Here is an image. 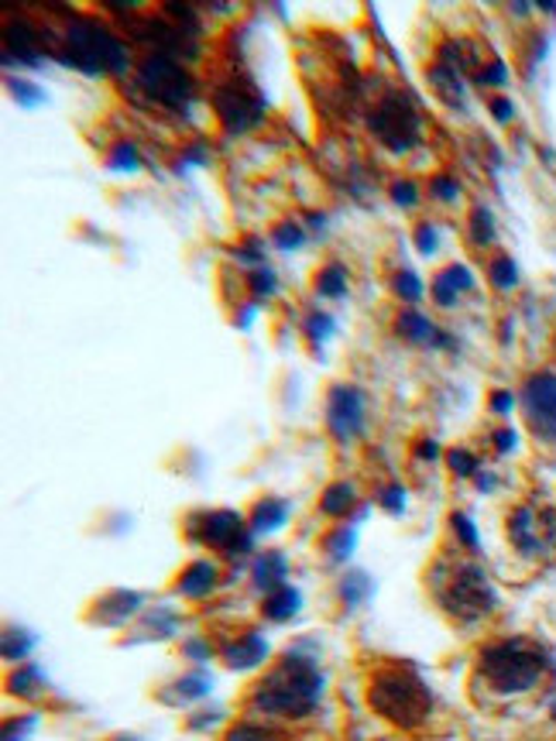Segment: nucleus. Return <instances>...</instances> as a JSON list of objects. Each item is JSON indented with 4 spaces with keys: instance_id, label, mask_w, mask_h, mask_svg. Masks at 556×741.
<instances>
[{
    "instance_id": "f3484780",
    "label": "nucleus",
    "mask_w": 556,
    "mask_h": 741,
    "mask_svg": "<svg viewBox=\"0 0 556 741\" xmlns=\"http://www.w3.org/2000/svg\"><path fill=\"white\" fill-rule=\"evenodd\" d=\"M251 576H254V587H258V591L272 594V591L285 587L288 563H285V557H282V553H275V549H269V553H264V557H258V563H254Z\"/></svg>"
},
{
    "instance_id": "a878e982",
    "label": "nucleus",
    "mask_w": 556,
    "mask_h": 741,
    "mask_svg": "<svg viewBox=\"0 0 556 741\" xmlns=\"http://www.w3.org/2000/svg\"><path fill=\"white\" fill-rule=\"evenodd\" d=\"M392 292L399 295L402 302H419L422 299V282H419V274L416 271H409V268H402V271H395V279H392Z\"/></svg>"
},
{
    "instance_id": "a18cd8bd",
    "label": "nucleus",
    "mask_w": 556,
    "mask_h": 741,
    "mask_svg": "<svg viewBox=\"0 0 556 741\" xmlns=\"http://www.w3.org/2000/svg\"><path fill=\"white\" fill-rule=\"evenodd\" d=\"M206 691H209V680L206 676H185V680H179V694L182 697H200Z\"/></svg>"
},
{
    "instance_id": "2f4dec72",
    "label": "nucleus",
    "mask_w": 556,
    "mask_h": 741,
    "mask_svg": "<svg viewBox=\"0 0 556 741\" xmlns=\"http://www.w3.org/2000/svg\"><path fill=\"white\" fill-rule=\"evenodd\" d=\"M478 82H481V87H506V82H509L506 63H501L498 55H488L485 66L478 69Z\"/></svg>"
},
{
    "instance_id": "9b49d317",
    "label": "nucleus",
    "mask_w": 556,
    "mask_h": 741,
    "mask_svg": "<svg viewBox=\"0 0 556 741\" xmlns=\"http://www.w3.org/2000/svg\"><path fill=\"white\" fill-rule=\"evenodd\" d=\"M200 526V539L206 546L220 549V553L227 557H241L251 549V536L245 529V518L237 512H209L203 515V521H196Z\"/></svg>"
},
{
    "instance_id": "f8f14e48",
    "label": "nucleus",
    "mask_w": 556,
    "mask_h": 741,
    "mask_svg": "<svg viewBox=\"0 0 556 741\" xmlns=\"http://www.w3.org/2000/svg\"><path fill=\"white\" fill-rule=\"evenodd\" d=\"M42 48H45V35H42V27L29 24L24 18H18V21H8V24H4V52H8V59H4V63H11L14 55H18L21 63L38 66V55H42Z\"/></svg>"
},
{
    "instance_id": "79ce46f5",
    "label": "nucleus",
    "mask_w": 556,
    "mask_h": 741,
    "mask_svg": "<svg viewBox=\"0 0 556 741\" xmlns=\"http://www.w3.org/2000/svg\"><path fill=\"white\" fill-rule=\"evenodd\" d=\"M234 258L237 261H245V265H254V268H261V261H264V247H261V240H245L241 247H234Z\"/></svg>"
},
{
    "instance_id": "37998d69",
    "label": "nucleus",
    "mask_w": 556,
    "mask_h": 741,
    "mask_svg": "<svg viewBox=\"0 0 556 741\" xmlns=\"http://www.w3.org/2000/svg\"><path fill=\"white\" fill-rule=\"evenodd\" d=\"M32 649V639L29 636H21L18 628H11L8 636H4V655L8 659H24V652Z\"/></svg>"
},
{
    "instance_id": "bb28decb",
    "label": "nucleus",
    "mask_w": 556,
    "mask_h": 741,
    "mask_svg": "<svg viewBox=\"0 0 556 741\" xmlns=\"http://www.w3.org/2000/svg\"><path fill=\"white\" fill-rule=\"evenodd\" d=\"M367 594H371V581L364 573H351V576H343V584H340V597H343V604L348 608H358L361 600H367Z\"/></svg>"
},
{
    "instance_id": "39448f33",
    "label": "nucleus",
    "mask_w": 556,
    "mask_h": 741,
    "mask_svg": "<svg viewBox=\"0 0 556 741\" xmlns=\"http://www.w3.org/2000/svg\"><path fill=\"white\" fill-rule=\"evenodd\" d=\"M138 90L166 110H190L196 100V79L179 59L148 52L138 63Z\"/></svg>"
},
{
    "instance_id": "58836bf2",
    "label": "nucleus",
    "mask_w": 556,
    "mask_h": 741,
    "mask_svg": "<svg viewBox=\"0 0 556 741\" xmlns=\"http://www.w3.org/2000/svg\"><path fill=\"white\" fill-rule=\"evenodd\" d=\"M227 741H275V734L261 725H237L227 731Z\"/></svg>"
},
{
    "instance_id": "473e14b6",
    "label": "nucleus",
    "mask_w": 556,
    "mask_h": 741,
    "mask_svg": "<svg viewBox=\"0 0 556 741\" xmlns=\"http://www.w3.org/2000/svg\"><path fill=\"white\" fill-rule=\"evenodd\" d=\"M327 553H330V560H348L351 557V546H354V529H348V526H340L337 532H330L327 536Z\"/></svg>"
},
{
    "instance_id": "ea45409f",
    "label": "nucleus",
    "mask_w": 556,
    "mask_h": 741,
    "mask_svg": "<svg viewBox=\"0 0 556 741\" xmlns=\"http://www.w3.org/2000/svg\"><path fill=\"white\" fill-rule=\"evenodd\" d=\"M416 247L422 255H433L436 247H440V234H436V227L430 224V220H422V224H416Z\"/></svg>"
},
{
    "instance_id": "c756f323",
    "label": "nucleus",
    "mask_w": 556,
    "mask_h": 741,
    "mask_svg": "<svg viewBox=\"0 0 556 741\" xmlns=\"http://www.w3.org/2000/svg\"><path fill=\"white\" fill-rule=\"evenodd\" d=\"M107 165H111V169H121V172H135L138 165H141L138 148L131 145V142H117V145H114V151L107 155Z\"/></svg>"
},
{
    "instance_id": "ddd939ff",
    "label": "nucleus",
    "mask_w": 556,
    "mask_h": 741,
    "mask_svg": "<svg viewBox=\"0 0 556 741\" xmlns=\"http://www.w3.org/2000/svg\"><path fill=\"white\" fill-rule=\"evenodd\" d=\"M395 334H399L402 340L409 344H419V347H450V337L443 334V329L427 319L419 310H402L399 319H395Z\"/></svg>"
},
{
    "instance_id": "c85d7f7f",
    "label": "nucleus",
    "mask_w": 556,
    "mask_h": 741,
    "mask_svg": "<svg viewBox=\"0 0 556 741\" xmlns=\"http://www.w3.org/2000/svg\"><path fill=\"white\" fill-rule=\"evenodd\" d=\"M430 197L440 200V203H457L461 200V182L450 172H436L430 179Z\"/></svg>"
},
{
    "instance_id": "b1692460",
    "label": "nucleus",
    "mask_w": 556,
    "mask_h": 741,
    "mask_svg": "<svg viewBox=\"0 0 556 741\" xmlns=\"http://www.w3.org/2000/svg\"><path fill=\"white\" fill-rule=\"evenodd\" d=\"M488 279L495 289H515L519 285V268L509 255H495L488 261Z\"/></svg>"
},
{
    "instance_id": "7ed1b4c3",
    "label": "nucleus",
    "mask_w": 556,
    "mask_h": 741,
    "mask_svg": "<svg viewBox=\"0 0 556 741\" xmlns=\"http://www.w3.org/2000/svg\"><path fill=\"white\" fill-rule=\"evenodd\" d=\"M367 707L385 718L395 728L416 731L430 721L433 714V694L412 670L402 666H385L371 676L367 686Z\"/></svg>"
},
{
    "instance_id": "423d86ee",
    "label": "nucleus",
    "mask_w": 556,
    "mask_h": 741,
    "mask_svg": "<svg viewBox=\"0 0 556 741\" xmlns=\"http://www.w3.org/2000/svg\"><path fill=\"white\" fill-rule=\"evenodd\" d=\"M367 127L371 134L378 137V142L395 151V155H406L412 151L419 142H422V121H419V110L416 103L399 93V90H388L375 106H371V117H367Z\"/></svg>"
},
{
    "instance_id": "393cba45",
    "label": "nucleus",
    "mask_w": 556,
    "mask_h": 741,
    "mask_svg": "<svg viewBox=\"0 0 556 741\" xmlns=\"http://www.w3.org/2000/svg\"><path fill=\"white\" fill-rule=\"evenodd\" d=\"M303 240H306V231L296 220H282V224L272 227V244L282 247V251H296V247H303Z\"/></svg>"
},
{
    "instance_id": "4c0bfd02",
    "label": "nucleus",
    "mask_w": 556,
    "mask_h": 741,
    "mask_svg": "<svg viewBox=\"0 0 556 741\" xmlns=\"http://www.w3.org/2000/svg\"><path fill=\"white\" fill-rule=\"evenodd\" d=\"M378 505H382L388 515H402V512H406V487H402V484H388V487H382Z\"/></svg>"
},
{
    "instance_id": "2eb2a0df",
    "label": "nucleus",
    "mask_w": 556,
    "mask_h": 741,
    "mask_svg": "<svg viewBox=\"0 0 556 741\" xmlns=\"http://www.w3.org/2000/svg\"><path fill=\"white\" fill-rule=\"evenodd\" d=\"M214 587H217V566L209 560L190 563L179 573V581H175V594L190 597V600H200L206 594H214Z\"/></svg>"
},
{
    "instance_id": "72a5a7b5",
    "label": "nucleus",
    "mask_w": 556,
    "mask_h": 741,
    "mask_svg": "<svg viewBox=\"0 0 556 741\" xmlns=\"http://www.w3.org/2000/svg\"><path fill=\"white\" fill-rule=\"evenodd\" d=\"M8 90H11V97L21 103V106H38L42 100H45V93L35 87V82H29V79H8Z\"/></svg>"
},
{
    "instance_id": "412c9836",
    "label": "nucleus",
    "mask_w": 556,
    "mask_h": 741,
    "mask_svg": "<svg viewBox=\"0 0 556 741\" xmlns=\"http://www.w3.org/2000/svg\"><path fill=\"white\" fill-rule=\"evenodd\" d=\"M348 268H343L340 261H327L320 271H316V292H320L324 299H343L348 295Z\"/></svg>"
},
{
    "instance_id": "3c124183",
    "label": "nucleus",
    "mask_w": 556,
    "mask_h": 741,
    "mask_svg": "<svg viewBox=\"0 0 556 741\" xmlns=\"http://www.w3.org/2000/svg\"><path fill=\"white\" fill-rule=\"evenodd\" d=\"M117 741H135V738H117Z\"/></svg>"
},
{
    "instance_id": "f704fd0d",
    "label": "nucleus",
    "mask_w": 556,
    "mask_h": 741,
    "mask_svg": "<svg viewBox=\"0 0 556 741\" xmlns=\"http://www.w3.org/2000/svg\"><path fill=\"white\" fill-rule=\"evenodd\" d=\"M333 316H327V313H309V319H306V337H309V344H324V340H330L333 337Z\"/></svg>"
},
{
    "instance_id": "49530a36",
    "label": "nucleus",
    "mask_w": 556,
    "mask_h": 741,
    "mask_svg": "<svg viewBox=\"0 0 556 741\" xmlns=\"http://www.w3.org/2000/svg\"><path fill=\"white\" fill-rule=\"evenodd\" d=\"M515 405V395L512 392H495L491 395V412H498V416H509Z\"/></svg>"
},
{
    "instance_id": "c9c22d12",
    "label": "nucleus",
    "mask_w": 556,
    "mask_h": 741,
    "mask_svg": "<svg viewBox=\"0 0 556 741\" xmlns=\"http://www.w3.org/2000/svg\"><path fill=\"white\" fill-rule=\"evenodd\" d=\"M35 683H42V673H38L35 666H29V670H18V673L11 676V694L35 697V694H38V686H35Z\"/></svg>"
},
{
    "instance_id": "aec40b11",
    "label": "nucleus",
    "mask_w": 556,
    "mask_h": 741,
    "mask_svg": "<svg viewBox=\"0 0 556 741\" xmlns=\"http://www.w3.org/2000/svg\"><path fill=\"white\" fill-rule=\"evenodd\" d=\"M288 518V502L282 498H261L251 512V529L254 532H275L282 529V521Z\"/></svg>"
},
{
    "instance_id": "c03bdc74",
    "label": "nucleus",
    "mask_w": 556,
    "mask_h": 741,
    "mask_svg": "<svg viewBox=\"0 0 556 741\" xmlns=\"http://www.w3.org/2000/svg\"><path fill=\"white\" fill-rule=\"evenodd\" d=\"M450 521H454V532H457V539H461L467 549H478V532H474V521H470L467 515H454Z\"/></svg>"
},
{
    "instance_id": "a19ab883",
    "label": "nucleus",
    "mask_w": 556,
    "mask_h": 741,
    "mask_svg": "<svg viewBox=\"0 0 556 741\" xmlns=\"http://www.w3.org/2000/svg\"><path fill=\"white\" fill-rule=\"evenodd\" d=\"M392 200L399 203V206H406V210H412V206L419 203V186L409 182V179L395 182V186H392Z\"/></svg>"
},
{
    "instance_id": "4468645a",
    "label": "nucleus",
    "mask_w": 556,
    "mask_h": 741,
    "mask_svg": "<svg viewBox=\"0 0 556 741\" xmlns=\"http://www.w3.org/2000/svg\"><path fill=\"white\" fill-rule=\"evenodd\" d=\"M224 659H227V666H234V670H251V666H258V663L269 659V642H264L254 628H241V631H237V639H230L224 645Z\"/></svg>"
},
{
    "instance_id": "cd10ccee",
    "label": "nucleus",
    "mask_w": 556,
    "mask_h": 741,
    "mask_svg": "<svg viewBox=\"0 0 556 741\" xmlns=\"http://www.w3.org/2000/svg\"><path fill=\"white\" fill-rule=\"evenodd\" d=\"M470 240L478 247H488L495 240V216L485 206H478L470 213Z\"/></svg>"
},
{
    "instance_id": "20e7f679",
    "label": "nucleus",
    "mask_w": 556,
    "mask_h": 741,
    "mask_svg": "<svg viewBox=\"0 0 556 741\" xmlns=\"http://www.w3.org/2000/svg\"><path fill=\"white\" fill-rule=\"evenodd\" d=\"M478 673L495 694H525L543 680L546 655L525 639H506L481 652Z\"/></svg>"
},
{
    "instance_id": "603ef678",
    "label": "nucleus",
    "mask_w": 556,
    "mask_h": 741,
    "mask_svg": "<svg viewBox=\"0 0 556 741\" xmlns=\"http://www.w3.org/2000/svg\"><path fill=\"white\" fill-rule=\"evenodd\" d=\"M553 721H556V704H553Z\"/></svg>"
},
{
    "instance_id": "9d476101",
    "label": "nucleus",
    "mask_w": 556,
    "mask_h": 741,
    "mask_svg": "<svg viewBox=\"0 0 556 741\" xmlns=\"http://www.w3.org/2000/svg\"><path fill=\"white\" fill-rule=\"evenodd\" d=\"M327 426L340 444L354 439L364 429V392L354 384H333L327 395Z\"/></svg>"
},
{
    "instance_id": "dca6fc26",
    "label": "nucleus",
    "mask_w": 556,
    "mask_h": 741,
    "mask_svg": "<svg viewBox=\"0 0 556 741\" xmlns=\"http://www.w3.org/2000/svg\"><path fill=\"white\" fill-rule=\"evenodd\" d=\"M433 299L440 302V306H454L461 292H470L474 289V274L467 265H446L436 279H433Z\"/></svg>"
},
{
    "instance_id": "09e8293b",
    "label": "nucleus",
    "mask_w": 556,
    "mask_h": 741,
    "mask_svg": "<svg viewBox=\"0 0 556 741\" xmlns=\"http://www.w3.org/2000/svg\"><path fill=\"white\" fill-rule=\"evenodd\" d=\"M495 447H498V453H509V450H515V433H512V429H501V433H495Z\"/></svg>"
},
{
    "instance_id": "6e6552de",
    "label": "nucleus",
    "mask_w": 556,
    "mask_h": 741,
    "mask_svg": "<svg viewBox=\"0 0 556 741\" xmlns=\"http://www.w3.org/2000/svg\"><path fill=\"white\" fill-rule=\"evenodd\" d=\"M214 110L227 134H245L254 124H261V117H264L261 97L248 87V82H237V79H227L214 90Z\"/></svg>"
},
{
    "instance_id": "f03ea898",
    "label": "nucleus",
    "mask_w": 556,
    "mask_h": 741,
    "mask_svg": "<svg viewBox=\"0 0 556 741\" xmlns=\"http://www.w3.org/2000/svg\"><path fill=\"white\" fill-rule=\"evenodd\" d=\"M324 694V673L316 670L313 659L288 652L282 663L264 676L254 694L251 710L272 714V718H306L316 710Z\"/></svg>"
},
{
    "instance_id": "4be33fe9",
    "label": "nucleus",
    "mask_w": 556,
    "mask_h": 741,
    "mask_svg": "<svg viewBox=\"0 0 556 741\" xmlns=\"http://www.w3.org/2000/svg\"><path fill=\"white\" fill-rule=\"evenodd\" d=\"M427 76H430V87H433L446 103H461V100H464V82H461V72H457V69H450V66L436 63Z\"/></svg>"
},
{
    "instance_id": "0eeeda50",
    "label": "nucleus",
    "mask_w": 556,
    "mask_h": 741,
    "mask_svg": "<svg viewBox=\"0 0 556 741\" xmlns=\"http://www.w3.org/2000/svg\"><path fill=\"white\" fill-rule=\"evenodd\" d=\"M436 594H440L443 608L461 621H478L488 611H495V604H498V597L488 584V573L470 563H457L446 581H436Z\"/></svg>"
},
{
    "instance_id": "8fccbe9b",
    "label": "nucleus",
    "mask_w": 556,
    "mask_h": 741,
    "mask_svg": "<svg viewBox=\"0 0 556 741\" xmlns=\"http://www.w3.org/2000/svg\"><path fill=\"white\" fill-rule=\"evenodd\" d=\"M419 453L433 460V457H436V444H422V447H419Z\"/></svg>"
},
{
    "instance_id": "f257e3e1",
    "label": "nucleus",
    "mask_w": 556,
    "mask_h": 741,
    "mask_svg": "<svg viewBox=\"0 0 556 741\" xmlns=\"http://www.w3.org/2000/svg\"><path fill=\"white\" fill-rule=\"evenodd\" d=\"M52 52H56L66 66H76L90 76H117L131 69V48L111 32V24L87 14H69L59 24Z\"/></svg>"
},
{
    "instance_id": "5701e85b",
    "label": "nucleus",
    "mask_w": 556,
    "mask_h": 741,
    "mask_svg": "<svg viewBox=\"0 0 556 741\" xmlns=\"http://www.w3.org/2000/svg\"><path fill=\"white\" fill-rule=\"evenodd\" d=\"M354 502H358V494H354V484H330L327 487V494L320 498V508H324V515H330V518H343L351 508H354Z\"/></svg>"
},
{
    "instance_id": "7c9ffc66",
    "label": "nucleus",
    "mask_w": 556,
    "mask_h": 741,
    "mask_svg": "<svg viewBox=\"0 0 556 741\" xmlns=\"http://www.w3.org/2000/svg\"><path fill=\"white\" fill-rule=\"evenodd\" d=\"M248 285H251V292H254V299H272L275 295V289H279V279H275V271L272 268H254L251 274H248Z\"/></svg>"
},
{
    "instance_id": "1a4fd4ad",
    "label": "nucleus",
    "mask_w": 556,
    "mask_h": 741,
    "mask_svg": "<svg viewBox=\"0 0 556 741\" xmlns=\"http://www.w3.org/2000/svg\"><path fill=\"white\" fill-rule=\"evenodd\" d=\"M522 408L529 429L546 444H556V374L540 371L529 378L522 389Z\"/></svg>"
},
{
    "instance_id": "6ab92c4d",
    "label": "nucleus",
    "mask_w": 556,
    "mask_h": 741,
    "mask_svg": "<svg viewBox=\"0 0 556 741\" xmlns=\"http://www.w3.org/2000/svg\"><path fill=\"white\" fill-rule=\"evenodd\" d=\"M299 591L296 587H279V591H272L269 597H264V604H261V615L269 618V621H288L293 615H299Z\"/></svg>"
},
{
    "instance_id": "e433bc0d",
    "label": "nucleus",
    "mask_w": 556,
    "mask_h": 741,
    "mask_svg": "<svg viewBox=\"0 0 556 741\" xmlns=\"http://www.w3.org/2000/svg\"><path fill=\"white\" fill-rule=\"evenodd\" d=\"M446 463H450V471H454L457 478H470L474 471H478V457H474L470 450H464V447L450 450L446 453Z\"/></svg>"
},
{
    "instance_id": "de8ad7c7",
    "label": "nucleus",
    "mask_w": 556,
    "mask_h": 741,
    "mask_svg": "<svg viewBox=\"0 0 556 741\" xmlns=\"http://www.w3.org/2000/svg\"><path fill=\"white\" fill-rule=\"evenodd\" d=\"M491 110H495V117H498L501 124H509V121L515 117V106H512L509 100H491Z\"/></svg>"
},
{
    "instance_id": "a211bd4d",
    "label": "nucleus",
    "mask_w": 556,
    "mask_h": 741,
    "mask_svg": "<svg viewBox=\"0 0 556 741\" xmlns=\"http://www.w3.org/2000/svg\"><path fill=\"white\" fill-rule=\"evenodd\" d=\"M509 536L512 542L522 549V553H536V549L543 546L540 542V518L533 508H519L512 518H509Z\"/></svg>"
}]
</instances>
